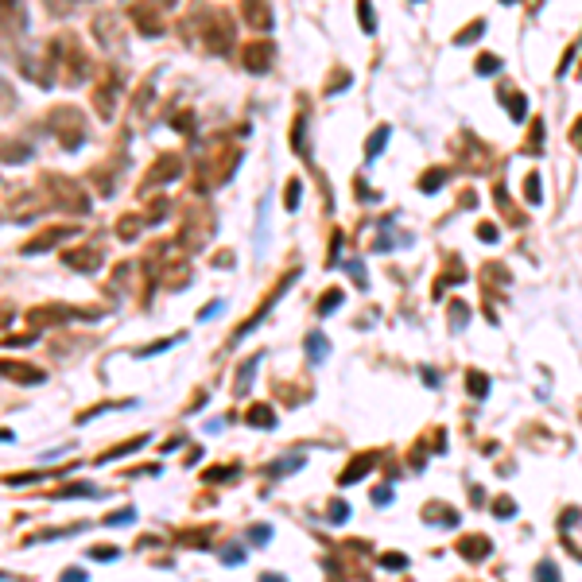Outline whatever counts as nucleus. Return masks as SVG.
<instances>
[{
	"label": "nucleus",
	"instance_id": "nucleus-1",
	"mask_svg": "<svg viewBox=\"0 0 582 582\" xmlns=\"http://www.w3.org/2000/svg\"><path fill=\"white\" fill-rule=\"evenodd\" d=\"M47 70L55 82L62 86H82L86 74H90V58H86L82 43L74 39V35H58V39L47 43Z\"/></svg>",
	"mask_w": 582,
	"mask_h": 582
},
{
	"label": "nucleus",
	"instance_id": "nucleus-2",
	"mask_svg": "<svg viewBox=\"0 0 582 582\" xmlns=\"http://www.w3.org/2000/svg\"><path fill=\"white\" fill-rule=\"evenodd\" d=\"M39 187L47 191V198L55 202V210H67V214H86L90 210V194L78 179H67V175H43Z\"/></svg>",
	"mask_w": 582,
	"mask_h": 582
},
{
	"label": "nucleus",
	"instance_id": "nucleus-3",
	"mask_svg": "<svg viewBox=\"0 0 582 582\" xmlns=\"http://www.w3.org/2000/svg\"><path fill=\"white\" fill-rule=\"evenodd\" d=\"M47 128L58 136V144H62L67 151H74V148H82L86 144V116H82V109H74V105L50 109L47 113Z\"/></svg>",
	"mask_w": 582,
	"mask_h": 582
},
{
	"label": "nucleus",
	"instance_id": "nucleus-4",
	"mask_svg": "<svg viewBox=\"0 0 582 582\" xmlns=\"http://www.w3.org/2000/svg\"><path fill=\"white\" fill-rule=\"evenodd\" d=\"M202 43H206L210 55H229L233 50V20L229 12L214 8L202 16Z\"/></svg>",
	"mask_w": 582,
	"mask_h": 582
},
{
	"label": "nucleus",
	"instance_id": "nucleus-5",
	"mask_svg": "<svg viewBox=\"0 0 582 582\" xmlns=\"http://www.w3.org/2000/svg\"><path fill=\"white\" fill-rule=\"evenodd\" d=\"M70 318H97V311H74V307H62V303H43V307L27 311V323L39 330V326H62Z\"/></svg>",
	"mask_w": 582,
	"mask_h": 582
},
{
	"label": "nucleus",
	"instance_id": "nucleus-6",
	"mask_svg": "<svg viewBox=\"0 0 582 582\" xmlns=\"http://www.w3.org/2000/svg\"><path fill=\"white\" fill-rule=\"evenodd\" d=\"M116 97H121V78H116L113 70H105V74H101V82L93 86V93H90V101H93V109H97V116L113 121V113H116Z\"/></svg>",
	"mask_w": 582,
	"mask_h": 582
},
{
	"label": "nucleus",
	"instance_id": "nucleus-7",
	"mask_svg": "<svg viewBox=\"0 0 582 582\" xmlns=\"http://www.w3.org/2000/svg\"><path fill=\"white\" fill-rule=\"evenodd\" d=\"M179 175H183V159H179V151H163V156H156V163L148 167L144 191H151V187H163V183H175Z\"/></svg>",
	"mask_w": 582,
	"mask_h": 582
},
{
	"label": "nucleus",
	"instance_id": "nucleus-8",
	"mask_svg": "<svg viewBox=\"0 0 582 582\" xmlns=\"http://www.w3.org/2000/svg\"><path fill=\"white\" fill-rule=\"evenodd\" d=\"M62 237H78V229L74 225H50V229H43V233H35L32 241H24L20 245V252L24 257H39V252H47V249H55Z\"/></svg>",
	"mask_w": 582,
	"mask_h": 582
},
{
	"label": "nucleus",
	"instance_id": "nucleus-9",
	"mask_svg": "<svg viewBox=\"0 0 582 582\" xmlns=\"http://www.w3.org/2000/svg\"><path fill=\"white\" fill-rule=\"evenodd\" d=\"M101 260H105V249H101V245H78V249L62 252V264L74 268V272H97Z\"/></svg>",
	"mask_w": 582,
	"mask_h": 582
},
{
	"label": "nucleus",
	"instance_id": "nucleus-10",
	"mask_svg": "<svg viewBox=\"0 0 582 582\" xmlns=\"http://www.w3.org/2000/svg\"><path fill=\"white\" fill-rule=\"evenodd\" d=\"M93 39H97L105 50H125V35H121L116 16H97L93 20Z\"/></svg>",
	"mask_w": 582,
	"mask_h": 582
},
{
	"label": "nucleus",
	"instance_id": "nucleus-11",
	"mask_svg": "<svg viewBox=\"0 0 582 582\" xmlns=\"http://www.w3.org/2000/svg\"><path fill=\"white\" fill-rule=\"evenodd\" d=\"M210 229H214V217H210L206 210H191V222H187V229H183V245L187 249H198V245L210 237Z\"/></svg>",
	"mask_w": 582,
	"mask_h": 582
},
{
	"label": "nucleus",
	"instance_id": "nucleus-12",
	"mask_svg": "<svg viewBox=\"0 0 582 582\" xmlns=\"http://www.w3.org/2000/svg\"><path fill=\"white\" fill-rule=\"evenodd\" d=\"M241 67L249 74H264L272 67V43H249V47H241Z\"/></svg>",
	"mask_w": 582,
	"mask_h": 582
},
{
	"label": "nucleus",
	"instance_id": "nucleus-13",
	"mask_svg": "<svg viewBox=\"0 0 582 582\" xmlns=\"http://www.w3.org/2000/svg\"><path fill=\"white\" fill-rule=\"evenodd\" d=\"M241 20L257 32H268L272 27V4L268 0H241Z\"/></svg>",
	"mask_w": 582,
	"mask_h": 582
},
{
	"label": "nucleus",
	"instance_id": "nucleus-14",
	"mask_svg": "<svg viewBox=\"0 0 582 582\" xmlns=\"http://www.w3.org/2000/svg\"><path fill=\"white\" fill-rule=\"evenodd\" d=\"M128 16H133V24H136V32H140V35H163L167 32V24H159L156 8H151V4H144V0L128 8Z\"/></svg>",
	"mask_w": 582,
	"mask_h": 582
},
{
	"label": "nucleus",
	"instance_id": "nucleus-15",
	"mask_svg": "<svg viewBox=\"0 0 582 582\" xmlns=\"http://www.w3.org/2000/svg\"><path fill=\"white\" fill-rule=\"evenodd\" d=\"M0 373L12 377V381H20V384H39V381H43V369L16 365V361H0Z\"/></svg>",
	"mask_w": 582,
	"mask_h": 582
},
{
	"label": "nucleus",
	"instance_id": "nucleus-16",
	"mask_svg": "<svg viewBox=\"0 0 582 582\" xmlns=\"http://www.w3.org/2000/svg\"><path fill=\"white\" fill-rule=\"evenodd\" d=\"M489 548H493V543L485 540V536H462V540H458V551H462V555L470 559V563L485 559V555H489Z\"/></svg>",
	"mask_w": 582,
	"mask_h": 582
},
{
	"label": "nucleus",
	"instance_id": "nucleus-17",
	"mask_svg": "<svg viewBox=\"0 0 582 582\" xmlns=\"http://www.w3.org/2000/svg\"><path fill=\"white\" fill-rule=\"evenodd\" d=\"M373 466H377V454H358V458H353V462L346 466V474H341L338 482H341V485H353V482H358V478H365L369 470H373Z\"/></svg>",
	"mask_w": 582,
	"mask_h": 582
},
{
	"label": "nucleus",
	"instance_id": "nucleus-18",
	"mask_svg": "<svg viewBox=\"0 0 582 582\" xmlns=\"http://www.w3.org/2000/svg\"><path fill=\"white\" fill-rule=\"evenodd\" d=\"M24 159H32V148L20 140H4L0 136V163H24Z\"/></svg>",
	"mask_w": 582,
	"mask_h": 582
},
{
	"label": "nucleus",
	"instance_id": "nucleus-19",
	"mask_svg": "<svg viewBox=\"0 0 582 582\" xmlns=\"http://www.w3.org/2000/svg\"><path fill=\"white\" fill-rule=\"evenodd\" d=\"M144 225H148L144 222V214H125L121 222H116V237H121V241H136Z\"/></svg>",
	"mask_w": 582,
	"mask_h": 582
},
{
	"label": "nucleus",
	"instance_id": "nucleus-20",
	"mask_svg": "<svg viewBox=\"0 0 582 582\" xmlns=\"http://www.w3.org/2000/svg\"><path fill=\"white\" fill-rule=\"evenodd\" d=\"M501 101H505V109H508V116H513V121H524V116H528V97H524V93L501 90Z\"/></svg>",
	"mask_w": 582,
	"mask_h": 582
},
{
	"label": "nucleus",
	"instance_id": "nucleus-21",
	"mask_svg": "<svg viewBox=\"0 0 582 582\" xmlns=\"http://www.w3.org/2000/svg\"><path fill=\"white\" fill-rule=\"evenodd\" d=\"M245 424H252V427H276L272 404H252L249 412H245Z\"/></svg>",
	"mask_w": 582,
	"mask_h": 582
},
{
	"label": "nucleus",
	"instance_id": "nucleus-22",
	"mask_svg": "<svg viewBox=\"0 0 582 582\" xmlns=\"http://www.w3.org/2000/svg\"><path fill=\"white\" fill-rule=\"evenodd\" d=\"M27 12L20 0H0V24H24Z\"/></svg>",
	"mask_w": 582,
	"mask_h": 582
},
{
	"label": "nucleus",
	"instance_id": "nucleus-23",
	"mask_svg": "<svg viewBox=\"0 0 582 582\" xmlns=\"http://www.w3.org/2000/svg\"><path fill=\"white\" fill-rule=\"evenodd\" d=\"M97 485H86V482H70V485H62V489H55V497L58 501H67V497H97Z\"/></svg>",
	"mask_w": 582,
	"mask_h": 582
},
{
	"label": "nucleus",
	"instance_id": "nucleus-24",
	"mask_svg": "<svg viewBox=\"0 0 582 582\" xmlns=\"http://www.w3.org/2000/svg\"><path fill=\"white\" fill-rule=\"evenodd\" d=\"M291 144H295V151H299V156H307V113H299L295 116V125H291Z\"/></svg>",
	"mask_w": 582,
	"mask_h": 582
},
{
	"label": "nucleus",
	"instance_id": "nucleus-25",
	"mask_svg": "<svg viewBox=\"0 0 582 582\" xmlns=\"http://www.w3.org/2000/svg\"><path fill=\"white\" fill-rule=\"evenodd\" d=\"M307 353H311V361H315V365L326 358V353H330V341H326V334H318V330L307 334Z\"/></svg>",
	"mask_w": 582,
	"mask_h": 582
},
{
	"label": "nucleus",
	"instance_id": "nucleus-26",
	"mask_svg": "<svg viewBox=\"0 0 582 582\" xmlns=\"http://www.w3.org/2000/svg\"><path fill=\"white\" fill-rule=\"evenodd\" d=\"M466 388H470V396H489V377L485 373H478V369H470V373H466Z\"/></svg>",
	"mask_w": 582,
	"mask_h": 582
},
{
	"label": "nucleus",
	"instance_id": "nucleus-27",
	"mask_svg": "<svg viewBox=\"0 0 582 582\" xmlns=\"http://www.w3.org/2000/svg\"><path fill=\"white\" fill-rule=\"evenodd\" d=\"M144 442H148V435H136V439H128V442H121V447H113V450H105V454L97 458V462H113V458H121V454H128V450H140Z\"/></svg>",
	"mask_w": 582,
	"mask_h": 582
},
{
	"label": "nucleus",
	"instance_id": "nucleus-28",
	"mask_svg": "<svg viewBox=\"0 0 582 582\" xmlns=\"http://www.w3.org/2000/svg\"><path fill=\"white\" fill-rule=\"evenodd\" d=\"M260 361H264V358L257 353V358H249V361H245V369H237V396H241V392H249L252 373H257V365H260Z\"/></svg>",
	"mask_w": 582,
	"mask_h": 582
},
{
	"label": "nucleus",
	"instance_id": "nucleus-29",
	"mask_svg": "<svg viewBox=\"0 0 582 582\" xmlns=\"http://www.w3.org/2000/svg\"><path fill=\"white\" fill-rule=\"evenodd\" d=\"M524 151H528V156H540L543 151V121H532V133H528V140H524Z\"/></svg>",
	"mask_w": 582,
	"mask_h": 582
},
{
	"label": "nucleus",
	"instance_id": "nucleus-30",
	"mask_svg": "<svg viewBox=\"0 0 582 582\" xmlns=\"http://www.w3.org/2000/svg\"><path fill=\"white\" fill-rule=\"evenodd\" d=\"M482 32H485V20H474L470 27H462V32L454 35V43H458V47H470L474 39H482Z\"/></svg>",
	"mask_w": 582,
	"mask_h": 582
},
{
	"label": "nucleus",
	"instance_id": "nucleus-31",
	"mask_svg": "<svg viewBox=\"0 0 582 582\" xmlns=\"http://www.w3.org/2000/svg\"><path fill=\"white\" fill-rule=\"evenodd\" d=\"M447 183V171H442V167H435V171H427L424 179H419V191H427V194H435L439 191V187Z\"/></svg>",
	"mask_w": 582,
	"mask_h": 582
},
{
	"label": "nucleus",
	"instance_id": "nucleus-32",
	"mask_svg": "<svg viewBox=\"0 0 582 582\" xmlns=\"http://www.w3.org/2000/svg\"><path fill=\"white\" fill-rule=\"evenodd\" d=\"M424 520H439V524H454V508H447V505H427V508H424Z\"/></svg>",
	"mask_w": 582,
	"mask_h": 582
},
{
	"label": "nucleus",
	"instance_id": "nucleus-33",
	"mask_svg": "<svg viewBox=\"0 0 582 582\" xmlns=\"http://www.w3.org/2000/svg\"><path fill=\"white\" fill-rule=\"evenodd\" d=\"M341 299H346V295H341V287H330V291L323 295V303H318V315H330V311H338Z\"/></svg>",
	"mask_w": 582,
	"mask_h": 582
},
{
	"label": "nucleus",
	"instance_id": "nucleus-34",
	"mask_svg": "<svg viewBox=\"0 0 582 582\" xmlns=\"http://www.w3.org/2000/svg\"><path fill=\"white\" fill-rule=\"evenodd\" d=\"M167 214H171V202H167V198H156V202H151V210L144 214V222H148V225H156V222H163Z\"/></svg>",
	"mask_w": 582,
	"mask_h": 582
},
{
	"label": "nucleus",
	"instance_id": "nucleus-35",
	"mask_svg": "<svg viewBox=\"0 0 582 582\" xmlns=\"http://www.w3.org/2000/svg\"><path fill=\"white\" fill-rule=\"evenodd\" d=\"M524 198H528V206H540V175H528L524 179Z\"/></svg>",
	"mask_w": 582,
	"mask_h": 582
},
{
	"label": "nucleus",
	"instance_id": "nucleus-36",
	"mask_svg": "<svg viewBox=\"0 0 582 582\" xmlns=\"http://www.w3.org/2000/svg\"><path fill=\"white\" fill-rule=\"evenodd\" d=\"M179 543H198V548H210V528H194V532H179Z\"/></svg>",
	"mask_w": 582,
	"mask_h": 582
},
{
	"label": "nucleus",
	"instance_id": "nucleus-37",
	"mask_svg": "<svg viewBox=\"0 0 582 582\" xmlns=\"http://www.w3.org/2000/svg\"><path fill=\"white\" fill-rule=\"evenodd\" d=\"M299 194H303V183H299V179H291L287 191H283V206H287V210H299Z\"/></svg>",
	"mask_w": 582,
	"mask_h": 582
},
{
	"label": "nucleus",
	"instance_id": "nucleus-38",
	"mask_svg": "<svg viewBox=\"0 0 582 582\" xmlns=\"http://www.w3.org/2000/svg\"><path fill=\"white\" fill-rule=\"evenodd\" d=\"M384 140H388V128H384V125H381V128H377V133H373V136H369V151H365V156H369V159H373V156H381V148H384Z\"/></svg>",
	"mask_w": 582,
	"mask_h": 582
},
{
	"label": "nucleus",
	"instance_id": "nucleus-39",
	"mask_svg": "<svg viewBox=\"0 0 582 582\" xmlns=\"http://www.w3.org/2000/svg\"><path fill=\"white\" fill-rule=\"evenodd\" d=\"M295 466H303V454H295V458H283V462H276V466H268V474H287V470H295Z\"/></svg>",
	"mask_w": 582,
	"mask_h": 582
},
{
	"label": "nucleus",
	"instance_id": "nucleus-40",
	"mask_svg": "<svg viewBox=\"0 0 582 582\" xmlns=\"http://www.w3.org/2000/svg\"><path fill=\"white\" fill-rule=\"evenodd\" d=\"M349 86V70H338V74H330V82H326V93H341Z\"/></svg>",
	"mask_w": 582,
	"mask_h": 582
},
{
	"label": "nucleus",
	"instance_id": "nucleus-41",
	"mask_svg": "<svg viewBox=\"0 0 582 582\" xmlns=\"http://www.w3.org/2000/svg\"><path fill=\"white\" fill-rule=\"evenodd\" d=\"M241 470V466H217V470H206V482H225V478H233Z\"/></svg>",
	"mask_w": 582,
	"mask_h": 582
},
{
	"label": "nucleus",
	"instance_id": "nucleus-42",
	"mask_svg": "<svg viewBox=\"0 0 582 582\" xmlns=\"http://www.w3.org/2000/svg\"><path fill=\"white\" fill-rule=\"evenodd\" d=\"M326 520H330V524L349 520V505H346V501H334V505H330V516H326Z\"/></svg>",
	"mask_w": 582,
	"mask_h": 582
},
{
	"label": "nucleus",
	"instance_id": "nucleus-43",
	"mask_svg": "<svg viewBox=\"0 0 582 582\" xmlns=\"http://www.w3.org/2000/svg\"><path fill=\"white\" fill-rule=\"evenodd\" d=\"M12 105H16V93L8 90V82H4V78H0V113H8Z\"/></svg>",
	"mask_w": 582,
	"mask_h": 582
},
{
	"label": "nucleus",
	"instance_id": "nucleus-44",
	"mask_svg": "<svg viewBox=\"0 0 582 582\" xmlns=\"http://www.w3.org/2000/svg\"><path fill=\"white\" fill-rule=\"evenodd\" d=\"M358 16H361V27H365V32H369V35H373V32H377V20H373V8H369L365 0H361V8H358Z\"/></svg>",
	"mask_w": 582,
	"mask_h": 582
},
{
	"label": "nucleus",
	"instance_id": "nucleus-45",
	"mask_svg": "<svg viewBox=\"0 0 582 582\" xmlns=\"http://www.w3.org/2000/svg\"><path fill=\"white\" fill-rule=\"evenodd\" d=\"M136 520V508H121V513H109L105 524H133Z\"/></svg>",
	"mask_w": 582,
	"mask_h": 582
},
{
	"label": "nucleus",
	"instance_id": "nucleus-46",
	"mask_svg": "<svg viewBox=\"0 0 582 582\" xmlns=\"http://www.w3.org/2000/svg\"><path fill=\"white\" fill-rule=\"evenodd\" d=\"M493 70H501V58H493V55L478 58V74H493Z\"/></svg>",
	"mask_w": 582,
	"mask_h": 582
},
{
	"label": "nucleus",
	"instance_id": "nucleus-47",
	"mask_svg": "<svg viewBox=\"0 0 582 582\" xmlns=\"http://www.w3.org/2000/svg\"><path fill=\"white\" fill-rule=\"evenodd\" d=\"M450 323H454V326H466V323H470V311H466V303H454V307H450Z\"/></svg>",
	"mask_w": 582,
	"mask_h": 582
},
{
	"label": "nucleus",
	"instance_id": "nucleus-48",
	"mask_svg": "<svg viewBox=\"0 0 582 582\" xmlns=\"http://www.w3.org/2000/svg\"><path fill=\"white\" fill-rule=\"evenodd\" d=\"M478 237H482V241H497V225H493V222H482V225H478Z\"/></svg>",
	"mask_w": 582,
	"mask_h": 582
},
{
	"label": "nucleus",
	"instance_id": "nucleus-49",
	"mask_svg": "<svg viewBox=\"0 0 582 582\" xmlns=\"http://www.w3.org/2000/svg\"><path fill=\"white\" fill-rule=\"evenodd\" d=\"M35 338H39L35 330H32V334H12V338H4V346H32Z\"/></svg>",
	"mask_w": 582,
	"mask_h": 582
},
{
	"label": "nucleus",
	"instance_id": "nucleus-50",
	"mask_svg": "<svg viewBox=\"0 0 582 582\" xmlns=\"http://www.w3.org/2000/svg\"><path fill=\"white\" fill-rule=\"evenodd\" d=\"M171 125H175V128H183V133L191 136V133H194V116H175Z\"/></svg>",
	"mask_w": 582,
	"mask_h": 582
},
{
	"label": "nucleus",
	"instance_id": "nucleus-51",
	"mask_svg": "<svg viewBox=\"0 0 582 582\" xmlns=\"http://www.w3.org/2000/svg\"><path fill=\"white\" fill-rule=\"evenodd\" d=\"M571 144L582 151V116H578V121H574V125H571Z\"/></svg>",
	"mask_w": 582,
	"mask_h": 582
},
{
	"label": "nucleus",
	"instance_id": "nucleus-52",
	"mask_svg": "<svg viewBox=\"0 0 582 582\" xmlns=\"http://www.w3.org/2000/svg\"><path fill=\"white\" fill-rule=\"evenodd\" d=\"M493 513H497V516H513V501H508V497H501L497 505H493Z\"/></svg>",
	"mask_w": 582,
	"mask_h": 582
},
{
	"label": "nucleus",
	"instance_id": "nucleus-53",
	"mask_svg": "<svg viewBox=\"0 0 582 582\" xmlns=\"http://www.w3.org/2000/svg\"><path fill=\"white\" fill-rule=\"evenodd\" d=\"M62 578H67V582H78V578H86V571H82V567H67V571H62Z\"/></svg>",
	"mask_w": 582,
	"mask_h": 582
},
{
	"label": "nucleus",
	"instance_id": "nucleus-54",
	"mask_svg": "<svg viewBox=\"0 0 582 582\" xmlns=\"http://www.w3.org/2000/svg\"><path fill=\"white\" fill-rule=\"evenodd\" d=\"M407 559L404 555H384V567H392V571H400V567H404Z\"/></svg>",
	"mask_w": 582,
	"mask_h": 582
},
{
	"label": "nucleus",
	"instance_id": "nucleus-55",
	"mask_svg": "<svg viewBox=\"0 0 582 582\" xmlns=\"http://www.w3.org/2000/svg\"><path fill=\"white\" fill-rule=\"evenodd\" d=\"M536 571H540L543 578H548V574H551V578H555V574H559V567H555V563H540V567H536Z\"/></svg>",
	"mask_w": 582,
	"mask_h": 582
},
{
	"label": "nucleus",
	"instance_id": "nucleus-56",
	"mask_svg": "<svg viewBox=\"0 0 582 582\" xmlns=\"http://www.w3.org/2000/svg\"><path fill=\"white\" fill-rule=\"evenodd\" d=\"M12 315H16V307H0V326H8Z\"/></svg>",
	"mask_w": 582,
	"mask_h": 582
},
{
	"label": "nucleus",
	"instance_id": "nucleus-57",
	"mask_svg": "<svg viewBox=\"0 0 582 582\" xmlns=\"http://www.w3.org/2000/svg\"><path fill=\"white\" fill-rule=\"evenodd\" d=\"M249 536H252V540H257V543H264V540H268V536H272V532H268V528H252Z\"/></svg>",
	"mask_w": 582,
	"mask_h": 582
},
{
	"label": "nucleus",
	"instance_id": "nucleus-58",
	"mask_svg": "<svg viewBox=\"0 0 582 582\" xmlns=\"http://www.w3.org/2000/svg\"><path fill=\"white\" fill-rule=\"evenodd\" d=\"M113 555H116L113 548H97V551H93V559H101V563H105V559H113Z\"/></svg>",
	"mask_w": 582,
	"mask_h": 582
},
{
	"label": "nucleus",
	"instance_id": "nucleus-59",
	"mask_svg": "<svg viewBox=\"0 0 582 582\" xmlns=\"http://www.w3.org/2000/svg\"><path fill=\"white\" fill-rule=\"evenodd\" d=\"M214 264H222V268H225V264H233V252H217Z\"/></svg>",
	"mask_w": 582,
	"mask_h": 582
},
{
	"label": "nucleus",
	"instance_id": "nucleus-60",
	"mask_svg": "<svg viewBox=\"0 0 582 582\" xmlns=\"http://www.w3.org/2000/svg\"><path fill=\"white\" fill-rule=\"evenodd\" d=\"M388 497H392V489H377V493H373V501H377V505H384Z\"/></svg>",
	"mask_w": 582,
	"mask_h": 582
}]
</instances>
